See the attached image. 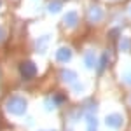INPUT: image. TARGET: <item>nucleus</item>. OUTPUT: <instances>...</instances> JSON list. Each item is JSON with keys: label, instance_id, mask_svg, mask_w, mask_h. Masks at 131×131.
<instances>
[{"label": "nucleus", "instance_id": "nucleus-1", "mask_svg": "<svg viewBox=\"0 0 131 131\" xmlns=\"http://www.w3.org/2000/svg\"><path fill=\"white\" fill-rule=\"evenodd\" d=\"M26 100L25 98H21V96H12L7 100L5 103V107H7V110L12 114V115H23L25 112H26Z\"/></svg>", "mask_w": 131, "mask_h": 131}, {"label": "nucleus", "instance_id": "nucleus-2", "mask_svg": "<svg viewBox=\"0 0 131 131\" xmlns=\"http://www.w3.org/2000/svg\"><path fill=\"white\" fill-rule=\"evenodd\" d=\"M19 72H21V75H23L25 79H31V77H35V73H37V67H35V63H31V61H25V63H21Z\"/></svg>", "mask_w": 131, "mask_h": 131}, {"label": "nucleus", "instance_id": "nucleus-3", "mask_svg": "<svg viewBox=\"0 0 131 131\" xmlns=\"http://www.w3.org/2000/svg\"><path fill=\"white\" fill-rule=\"evenodd\" d=\"M107 124L112 126V128H119V126L122 124V121H121L119 115H110V117H107Z\"/></svg>", "mask_w": 131, "mask_h": 131}, {"label": "nucleus", "instance_id": "nucleus-4", "mask_svg": "<svg viewBox=\"0 0 131 131\" xmlns=\"http://www.w3.org/2000/svg\"><path fill=\"white\" fill-rule=\"evenodd\" d=\"M56 58H58L60 61H67L68 58H70V51L68 49H60L58 54H56Z\"/></svg>", "mask_w": 131, "mask_h": 131}, {"label": "nucleus", "instance_id": "nucleus-5", "mask_svg": "<svg viewBox=\"0 0 131 131\" xmlns=\"http://www.w3.org/2000/svg\"><path fill=\"white\" fill-rule=\"evenodd\" d=\"M2 37H4V30L0 28V40H2Z\"/></svg>", "mask_w": 131, "mask_h": 131}]
</instances>
